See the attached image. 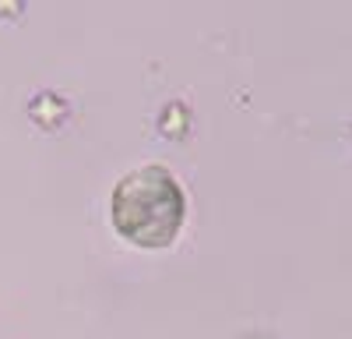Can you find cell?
<instances>
[{"label":"cell","instance_id":"cell-1","mask_svg":"<svg viewBox=\"0 0 352 339\" xmlns=\"http://www.w3.org/2000/svg\"><path fill=\"white\" fill-rule=\"evenodd\" d=\"M187 216L184 187L166 166H141L113 191L109 219L116 234L138 247H169Z\"/></svg>","mask_w":352,"mask_h":339}]
</instances>
